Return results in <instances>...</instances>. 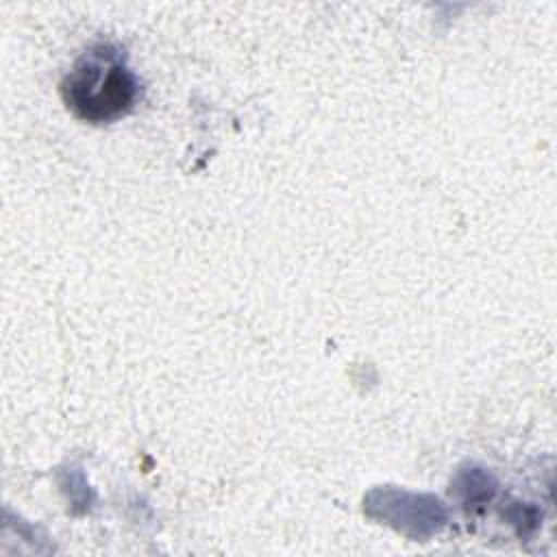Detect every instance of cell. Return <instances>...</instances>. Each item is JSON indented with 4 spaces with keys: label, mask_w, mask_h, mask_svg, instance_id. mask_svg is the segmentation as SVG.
<instances>
[{
    "label": "cell",
    "mask_w": 557,
    "mask_h": 557,
    "mask_svg": "<svg viewBox=\"0 0 557 557\" xmlns=\"http://www.w3.org/2000/svg\"><path fill=\"white\" fill-rule=\"evenodd\" d=\"M139 96V81L111 44L83 52L61 81V98L83 122L107 124L126 115Z\"/></svg>",
    "instance_id": "6da1fadb"
}]
</instances>
